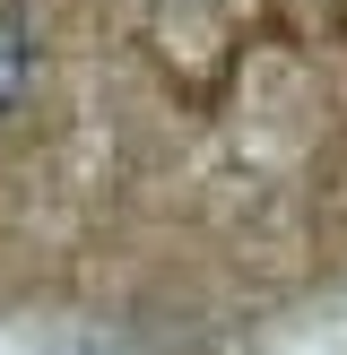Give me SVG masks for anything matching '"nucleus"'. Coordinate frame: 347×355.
Segmentation results:
<instances>
[{
    "instance_id": "f257e3e1",
    "label": "nucleus",
    "mask_w": 347,
    "mask_h": 355,
    "mask_svg": "<svg viewBox=\"0 0 347 355\" xmlns=\"http://www.w3.org/2000/svg\"><path fill=\"white\" fill-rule=\"evenodd\" d=\"M26 87H35V26L17 9H0V121L26 104Z\"/></svg>"
}]
</instances>
